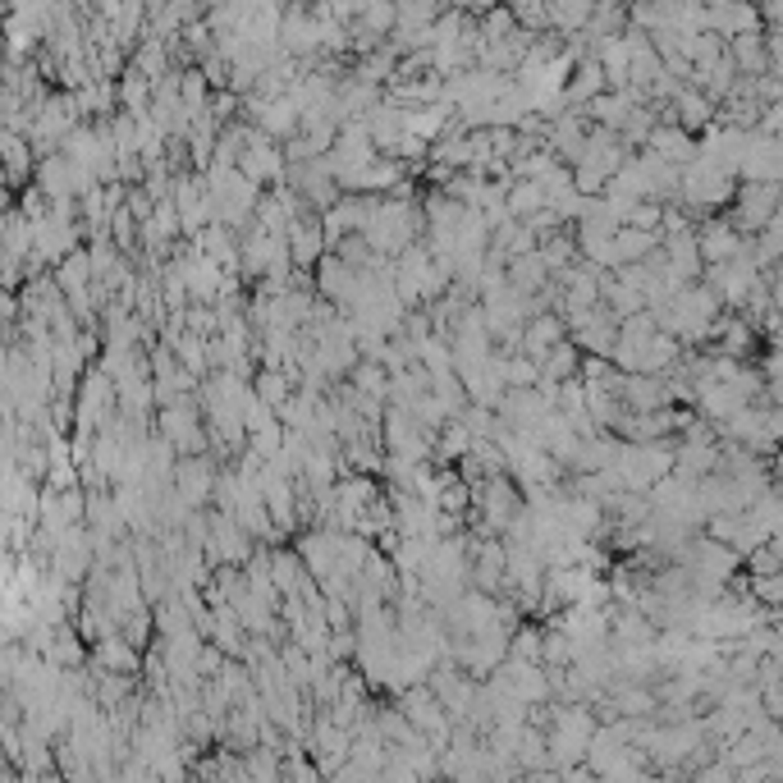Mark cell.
<instances>
[{
  "label": "cell",
  "mask_w": 783,
  "mask_h": 783,
  "mask_svg": "<svg viewBox=\"0 0 783 783\" xmlns=\"http://www.w3.org/2000/svg\"><path fill=\"white\" fill-rule=\"evenodd\" d=\"M701 252H705L714 266H724V261H733V257L742 252V243H737V234H733L728 225H714V229L701 234Z\"/></svg>",
  "instance_id": "obj_1"
},
{
  "label": "cell",
  "mask_w": 783,
  "mask_h": 783,
  "mask_svg": "<svg viewBox=\"0 0 783 783\" xmlns=\"http://www.w3.org/2000/svg\"><path fill=\"white\" fill-rule=\"evenodd\" d=\"M257 115H261V129H266V133H275V138L293 133V124H298V111H293V101H284V97L266 101Z\"/></svg>",
  "instance_id": "obj_2"
},
{
  "label": "cell",
  "mask_w": 783,
  "mask_h": 783,
  "mask_svg": "<svg viewBox=\"0 0 783 783\" xmlns=\"http://www.w3.org/2000/svg\"><path fill=\"white\" fill-rule=\"evenodd\" d=\"M769 206H774V184H746V193H742V220L746 225L774 220Z\"/></svg>",
  "instance_id": "obj_3"
},
{
  "label": "cell",
  "mask_w": 783,
  "mask_h": 783,
  "mask_svg": "<svg viewBox=\"0 0 783 783\" xmlns=\"http://www.w3.org/2000/svg\"><path fill=\"white\" fill-rule=\"evenodd\" d=\"M179 477H184V504H202L206 491H211V468L206 463H184Z\"/></svg>",
  "instance_id": "obj_4"
},
{
  "label": "cell",
  "mask_w": 783,
  "mask_h": 783,
  "mask_svg": "<svg viewBox=\"0 0 783 783\" xmlns=\"http://www.w3.org/2000/svg\"><path fill=\"white\" fill-rule=\"evenodd\" d=\"M545 206V197H541V188L532 184V179H523V184H513L509 188V216H527V211H541Z\"/></svg>",
  "instance_id": "obj_5"
},
{
  "label": "cell",
  "mask_w": 783,
  "mask_h": 783,
  "mask_svg": "<svg viewBox=\"0 0 783 783\" xmlns=\"http://www.w3.org/2000/svg\"><path fill=\"white\" fill-rule=\"evenodd\" d=\"M600 88H605V69L591 60V65L577 69V79H573V88H568V101H587V97H596Z\"/></svg>",
  "instance_id": "obj_6"
},
{
  "label": "cell",
  "mask_w": 783,
  "mask_h": 783,
  "mask_svg": "<svg viewBox=\"0 0 783 783\" xmlns=\"http://www.w3.org/2000/svg\"><path fill=\"white\" fill-rule=\"evenodd\" d=\"M678 111H682V124H705L710 120V101L701 92H678Z\"/></svg>",
  "instance_id": "obj_7"
},
{
  "label": "cell",
  "mask_w": 783,
  "mask_h": 783,
  "mask_svg": "<svg viewBox=\"0 0 783 783\" xmlns=\"http://www.w3.org/2000/svg\"><path fill=\"white\" fill-rule=\"evenodd\" d=\"M555 19H559V24H582L587 10H582V5H568V10H555Z\"/></svg>",
  "instance_id": "obj_8"
}]
</instances>
